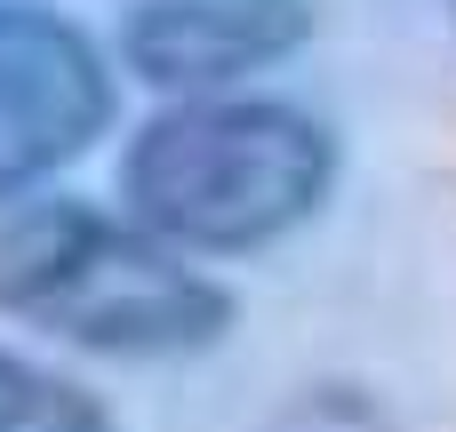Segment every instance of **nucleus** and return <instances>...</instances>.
<instances>
[{"label": "nucleus", "instance_id": "f257e3e1", "mask_svg": "<svg viewBox=\"0 0 456 432\" xmlns=\"http://www.w3.org/2000/svg\"><path fill=\"white\" fill-rule=\"evenodd\" d=\"M337 176V144L297 104H176L128 144V216L168 249H265L297 232Z\"/></svg>", "mask_w": 456, "mask_h": 432}, {"label": "nucleus", "instance_id": "f03ea898", "mask_svg": "<svg viewBox=\"0 0 456 432\" xmlns=\"http://www.w3.org/2000/svg\"><path fill=\"white\" fill-rule=\"evenodd\" d=\"M0 313L40 321L88 353L168 361L224 337L232 297L168 257L160 232L48 200L0 224Z\"/></svg>", "mask_w": 456, "mask_h": 432}, {"label": "nucleus", "instance_id": "7ed1b4c3", "mask_svg": "<svg viewBox=\"0 0 456 432\" xmlns=\"http://www.w3.org/2000/svg\"><path fill=\"white\" fill-rule=\"evenodd\" d=\"M112 120V80L96 48L32 8L0 0V200L80 160Z\"/></svg>", "mask_w": 456, "mask_h": 432}, {"label": "nucleus", "instance_id": "20e7f679", "mask_svg": "<svg viewBox=\"0 0 456 432\" xmlns=\"http://www.w3.org/2000/svg\"><path fill=\"white\" fill-rule=\"evenodd\" d=\"M313 8L305 0H144L128 16V72L176 96H208L240 72L281 64L305 48Z\"/></svg>", "mask_w": 456, "mask_h": 432}, {"label": "nucleus", "instance_id": "39448f33", "mask_svg": "<svg viewBox=\"0 0 456 432\" xmlns=\"http://www.w3.org/2000/svg\"><path fill=\"white\" fill-rule=\"evenodd\" d=\"M0 432H104V409L80 385L0 353Z\"/></svg>", "mask_w": 456, "mask_h": 432}, {"label": "nucleus", "instance_id": "423d86ee", "mask_svg": "<svg viewBox=\"0 0 456 432\" xmlns=\"http://www.w3.org/2000/svg\"><path fill=\"white\" fill-rule=\"evenodd\" d=\"M449 8H456V0H449Z\"/></svg>", "mask_w": 456, "mask_h": 432}]
</instances>
